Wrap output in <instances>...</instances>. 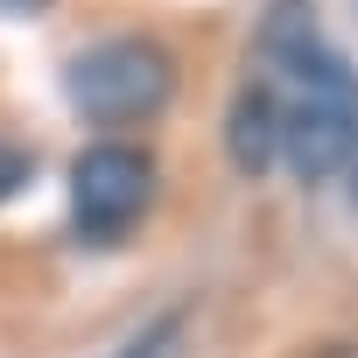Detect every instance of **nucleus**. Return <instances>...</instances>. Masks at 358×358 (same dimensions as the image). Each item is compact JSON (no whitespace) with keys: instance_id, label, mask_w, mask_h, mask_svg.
Here are the masks:
<instances>
[{"instance_id":"obj_4","label":"nucleus","mask_w":358,"mask_h":358,"mask_svg":"<svg viewBox=\"0 0 358 358\" xmlns=\"http://www.w3.org/2000/svg\"><path fill=\"white\" fill-rule=\"evenodd\" d=\"M225 148H232V162L246 169V176H267V169H281V127H274V99L246 78V92L232 99V113H225Z\"/></svg>"},{"instance_id":"obj_6","label":"nucleus","mask_w":358,"mask_h":358,"mask_svg":"<svg viewBox=\"0 0 358 358\" xmlns=\"http://www.w3.org/2000/svg\"><path fill=\"white\" fill-rule=\"evenodd\" d=\"M337 176H344V190H351V204H358V148L344 155V169H337Z\"/></svg>"},{"instance_id":"obj_3","label":"nucleus","mask_w":358,"mask_h":358,"mask_svg":"<svg viewBox=\"0 0 358 358\" xmlns=\"http://www.w3.org/2000/svg\"><path fill=\"white\" fill-rule=\"evenodd\" d=\"M155 190H162L155 155L120 141V134H106L71 162V232L85 246H113L155 211Z\"/></svg>"},{"instance_id":"obj_1","label":"nucleus","mask_w":358,"mask_h":358,"mask_svg":"<svg viewBox=\"0 0 358 358\" xmlns=\"http://www.w3.org/2000/svg\"><path fill=\"white\" fill-rule=\"evenodd\" d=\"M253 85L274 99L281 169L295 183H330L344 155L358 148V71L323 43L309 0L267 8L260 43H253Z\"/></svg>"},{"instance_id":"obj_7","label":"nucleus","mask_w":358,"mask_h":358,"mask_svg":"<svg viewBox=\"0 0 358 358\" xmlns=\"http://www.w3.org/2000/svg\"><path fill=\"white\" fill-rule=\"evenodd\" d=\"M50 0H0V15H43Z\"/></svg>"},{"instance_id":"obj_2","label":"nucleus","mask_w":358,"mask_h":358,"mask_svg":"<svg viewBox=\"0 0 358 358\" xmlns=\"http://www.w3.org/2000/svg\"><path fill=\"white\" fill-rule=\"evenodd\" d=\"M64 92H71V106H78L92 127H106V134L148 127V120H162L169 99H176V57H169V43H155V36H106V43H92V50L71 57Z\"/></svg>"},{"instance_id":"obj_5","label":"nucleus","mask_w":358,"mask_h":358,"mask_svg":"<svg viewBox=\"0 0 358 358\" xmlns=\"http://www.w3.org/2000/svg\"><path fill=\"white\" fill-rule=\"evenodd\" d=\"M29 183V155L22 148H8V141H0V197H15Z\"/></svg>"}]
</instances>
